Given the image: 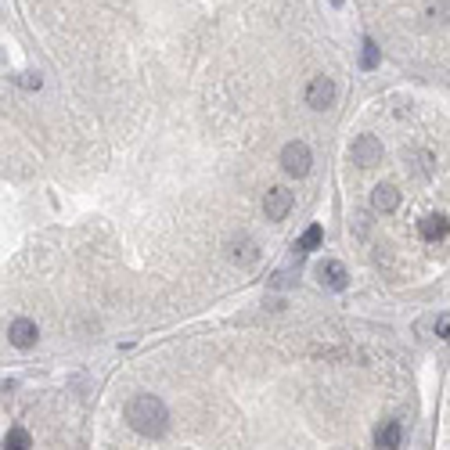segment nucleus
Returning a JSON list of instances; mask_svg holds the SVG:
<instances>
[{"instance_id": "f257e3e1", "label": "nucleus", "mask_w": 450, "mask_h": 450, "mask_svg": "<svg viewBox=\"0 0 450 450\" xmlns=\"http://www.w3.org/2000/svg\"><path fill=\"white\" fill-rule=\"evenodd\" d=\"M123 418H126V425L144 440H158V436H166V429H170V411L155 393H141L134 400H126Z\"/></svg>"}, {"instance_id": "f03ea898", "label": "nucleus", "mask_w": 450, "mask_h": 450, "mask_svg": "<svg viewBox=\"0 0 450 450\" xmlns=\"http://www.w3.org/2000/svg\"><path fill=\"white\" fill-rule=\"evenodd\" d=\"M281 170L288 176H307L310 173V148L307 141H288L281 148Z\"/></svg>"}, {"instance_id": "7ed1b4c3", "label": "nucleus", "mask_w": 450, "mask_h": 450, "mask_svg": "<svg viewBox=\"0 0 450 450\" xmlns=\"http://www.w3.org/2000/svg\"><path fill=\"white\" fill-rule=\"evenodd\" d=\"M314 278L325 285V288H331V292H342V288L349 285V270H346L342 260H320V263L314 267Z\"/></svg>"}, {"instance_id": "20e7f679", "label": "nucleus", "mask_w": 450, "mask_h": 450, "mask_svg": "<svg viewBox=\"0 0 450 450\" xmlns=\"http://www.w3.org/2000/svg\"><path fill=\"white\" fill-rule=\"evenodd\" d=\"M349 155H353V163L357 166H375V163H382V141L375 137V134H360L357 141H353V148H349Z\"/></svg>"}, {"instance_id": "39448f33", "label": "nucleus", "mask_w": 450, "mask_h": 450, "mask_svg": "<svg viewBox=\"0 0 450 450\" xmlns=\"http://www.w3.org/2000/svg\"><path fill=\"white\" fill-rule=\"evenodd\" d=\"M331 101H335V83H331V76H314V83L307 87V105L317 108V112H325Z\"/></svg>"}, {"instance_id": "423d86ee", "label": "nucleus", "mask_w": 450, "mask_h": 450, "mask_svg": "<svg viewBox=\"0 0 450 450\" xmlns=\"http://www.w3.org/2000/svg\"><path fill=\"white\" fill-rule=\"evenodd\" d=\"M37 325L29 317H14L11 325H8V339H11V346L14 349H29V346H37Z\"/></svg>"}, {"instance_id": "0eeeda50", "label": "nucleus", "mask_w": 450, "mask_h": 450, "mask_svg": "<svg viewBox=\"0 0 450 450\" xmlns=\"http://www.w3.org/2000/svg\"><path fill=\"white\" fill-rule=\"evenodd\" d=\"M292 191H285V187H270L267 191V198H263V213L267 220H285L288 216V209H292Z\"/></svg>"}, {"instance_id": "6e6552de", "label": "nucleus", "mask_w": 450, "mask_h": 450, "mask_svg": "<svg viewBox=\"0 0 450 450\" xmlns=\"http://www.w3.org/2000/svg\"><path fill=\"white\" fill-rule=\"evenodd\" d=\"M418 234L425 238V242H443V238L450 234V220L443 213H429L418 220Z\"/></svg>"}, {"instance_id": "1a4fd4ad", "label": "nucleus", "mask_w": 450, "mask_h": 450, "mask_svg": "<svg viewBox=\"0 0 450 450\" xmlns=\"http://www.w3.org/2000/svg\"><path fill=\"white\" fill-rule=\"evenodd\" d=\"M400 440H404V425L400 422H382L375 432V447L378 450H400Z\"/></svg>"}, {"instance_id": "9d476101", "label": "nucleus", "mask_w": 450, "mask_h": 450, "mask_svg": "<svg viewBox=\"0 0 450 450\" xmlns=\"http://www.w3.org/2000/svg\"><path fill=\"white\" fill-rule=\"evenodd\" d=\"M371 205L378 209V213H396V205H400V191L393 184H375L371 191Z\"/></svg>"}, {"instance_id": "9b49d317", "label": "nucleus", "mask_w": 450, "mask_h": 450, "mask_svg": "<svg viewBox=\"0 0 450 450\" xmlns=\"http://www.w3.org/2000/svg\"><path fill=\"white\" fill-rule=\"evenodd\" d=\"M320 242H325V227H320V223H314V227L303 231V238L292 245V252H296V256H307V252H310V249H317Z\"/></svg>"}, {"instance_id": "f8f14e48", "label": "nucleus", "mask_w": 450, "mask_h": 450, "mask_svg": "<svg viewBox=\"0 0 450 450\" xmlns=\"http://www.w3.org/2000/svg\"><path fill=\"white\" fill-rule=\"evenodd\" d=\"M256 256H260V252H256V245L249 242V238H242V242H234V245H231V260H234V263H242V267L256 263Z\"/></svg>"}, {"instance_id": "ddd939ff", "label": "nucleus", "mask_w": 450, "mask_h": 450, "mask_svg": "<svg viewBox=\"0 0 450 450\" xmlns=\"http://www.w3.org/2000/svg\"><path fill=\"white\" fill-rule=\"evenodd\" d=\"M29 447H33V440H29L25 429H11L4 436V450H29Z\"/></svg>"}, {"instance_id": "4468645a", "label": "nucleus", "mask_w": 450, "mask_h": 450, "mask_svg": "<svg viewBox=\"0 0 450 450\" xmlns=\"http://www.w3.org/2000/svg\"><path fill=\"white\" fill-rule=\"evenodd\" d=\"M378 65V47L375 40H364L360 43V69H375Z\"/></svg>"}, {"instance_id": "2eb2a0df", "label": "nucleus", "mask_w": 450, "mask_h": 450, "mask_svg": "<svg viewBox=\"0 0 450 450\" xmlns=\"http://www.w3.org/2000/svg\"><path fill=\"white\" fill-rule=\"evenodd\" d=\"M14 83L25 87V90H40L43 79H40V72H19V76H14Z\"/></svg>"}, {"instance_id": "dca6fc26", "label": "nucleus", "mask_w": 450, "mask_h": 450, "mask_svg": "<svg viewBox=\"0 0 450 450\" xmlns=\"http://www.w3.org/2000/svg\"><path fill=\"white\" fill-rule=\"evenodd\" d=\"M436 335H440V339H450V314L436 317Z\"/></svg>"}, {"instance_id": "f3484780", "label": "nucleus", "mask_w": 450, "mask_h": 450, "mask_svg": "<svg viewBox=\"0 0 450 450\" xmlns=\"http://www.w3.org/2000/svg\"><path fill=\"white\" fill-rule=\"evenodd\" d=\"M331 4H335V8H339V4H342V0H331Z\"/></svg>"}]
</instances>
